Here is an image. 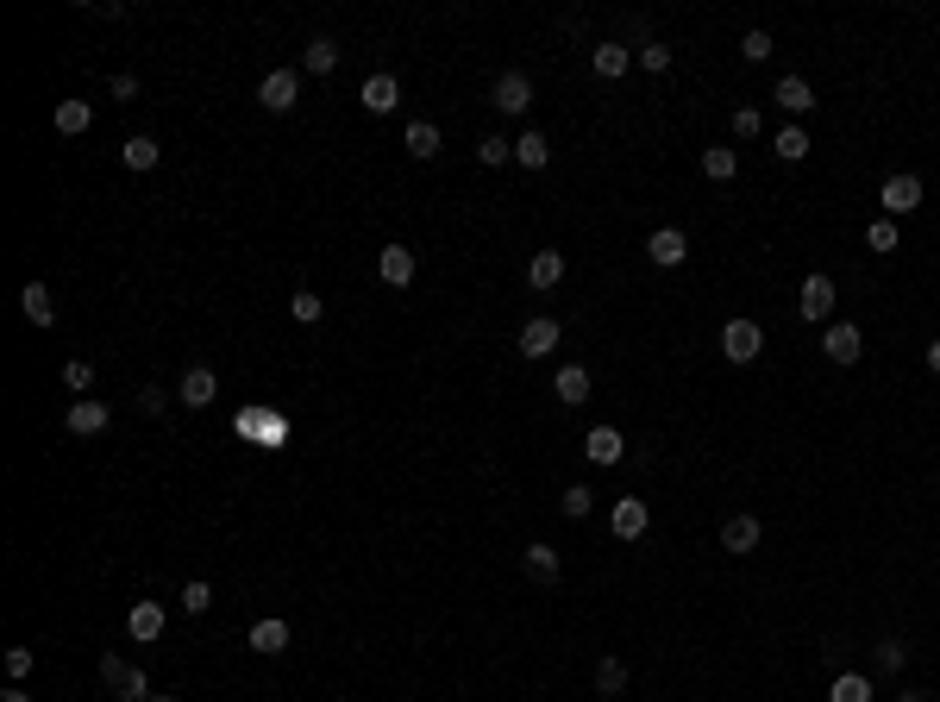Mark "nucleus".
Wrapping results in <instances>:
<instances>
[{"mask_svg":"<svg viewBox=\"0 0 940 702\" xmlns=\"http://www.w3.org/2000/svg\"><path fill=\"white\" fill-rule=\"evenodd\" d=\"M821 351H828V358L846 370V364H859V358H865V333H859L853 320H834L828 333H821Z\"/></svg>","mask_w":940,"mask_h":702,"instance_id":"nucleus-5","label":"nucleus"},{"mask_svg":"<svg viewBox=\"0 0 940 702\" xmlns=\"http://www.w3.org/2000/svg\"><path fill=\"white\" fill-rule=\"evenodd\" d=\"M828 702H872V677L865 671H840L828 684Z\"/></svg>","mask_w":940,"mask_h":702,"instance_id":"nucleus-26","label":"nucleus"},{"mask_svg":"<svg viewBox=\"0 0 940 702\" xmlns=\"http://www.w3.org/2000/svg\"><path fill=\"white\" fill-rule=\"evenodd\" d=\"M865 245H872V251H897V220H872Z\"/></svg>","mask_w":940,"mask_h":702,"instance_id":"nucleus-41","label":"nucleus"},{"mask_svg":"<svg viewBox=\"0 0 940 702\" xmlns=\"http://www.w3.org/2000/svg\"><path fill=\"white\" fill-rule=\"evenodd\" d=\"M771 151H778L784 163H803V157H809L815 145H809V132H803V126H796V120H790V126H784L778 138H771Z\"/></svg>","mask_w":940,"mask_h":702,"instance_id":"nucleus-31","label":"nucleus"},{"mask_svg":"<svg viewBox=\"0 0 940 702\" xmlns=\"http://www.w3.org/2000/svg\"><path fill=\"white\" fill-rule=\"evenodd\" d=\"M0 702H32V696L19 690V684H7V690H0Z\"/></svg>","mask_w":940,"mask_h":702,"instance_id":"nucleus-48","label":"nucleus"},{"mask_svg":"<svg viewBox=\"0 0 940 702\" xmlns=\"http://www.w3.org/2000/svg\"><path fill=\"white\" fill-rule=\"evenodd\" d=\"M546 157H552V145L539 132H521L514 138V163H527V170H546Z\"/></svg>","mask_w":940,"mask_h":702,"instance_id":"nucleus-33","label":"nucleus"},{"mask_svg":"<svg viewBox=\"0 0 940 702\" xmlns=\"http://www.w3.org/2000/svg\"><path fill=\"white\" fill-rule=\"evenodd\" d=\"M489 101H496L502 113H527V107H533V82L521 76V69H508V76H496V88H489Z\"/></svg>","mask_w":940,"mask_h":702,"instance_id":"nucleus-11","label":"nucleus"},{"mask_svg":"<svg viewBox=\"0 0 940 702\" xmlns=\"http://www.w3.org/2000/svg\"><path fill=\"white\" fill-rule=\"evenodd\" d=\"M796 308H803V320H828L834 314V276L815 270L809 283H803V301H796Z\"/></svg>","mask_w":940,"mask_h":702,"instance_id":"nucleus-15","label":"nucleus"},{"mask_svg":"<svg viewBox=\"0 0 940 702\" xmlns=\"http://www.w3.org/2000/svg\"><path fill=\"white\" fill-rule=\"evenodd\" d=\"M527 283L533 289H558L564 283V251H533L527 257Z\"/></svg>","mask_w":940,"mask_h":702,"instance_id":"nucleus-21","label":"nucleus"},{"mask_svg":"<svg viewBox=\"0 0 940 702\" xmlns=\"http://www.w3.org/2000/svg\"><path fill=\"white\" fill-rule=\"evenodd\" d=\"M7 677H13V684H26V677H32V646H7Z\"/></svg>","mask_w":940,"mask_h":702,"instance_id":"nucleus-42","label":"nucleus"},{"mask_svg":"<svg viewBox=\"0 0 940 702\" xmlns=\"http://www.w3.org/2000/svg\"><path fill=\"white\" fill-rule=\"evenodd\" d=\"M583 452H590V464H602V471H608V464H621V458H627V439H621L615 427H590Z\"/></svg>","mask_w":940,"mask_h":702,"instance_id":"nucleus-19","label":"nucleus"},{"mask_svg":"<svg viewBox=\"0 0 940 702\" xmlns=\"http://www.w3.org/2000/svg\"><path fill=\"white\" fill-rule=\"evenodd\" d=\"M621 690H627V659L602 652V659H596V696H621Z\"/></svg>","mask_w":940,"mask_h":702,"instance_id":"nucleus-27","label":"nucleus"},{"mask_svg":"<svg viewBox=\"0 0 940 702\" xmlns=\"http://www.w3.org/2000/svg\"><path fill=\"white\" fill-rule=\"evenodd\" d=\"M214 395H220V377H214L207 364H188V370H182V402H188V408H207Z\"/></svg>","mask_w":940,"mask_h":702,"instance_id":"nucleus-18","label":"nucleus"},{"mask_svg":"<svg viewBox=\"0 0 940 702\" xmlns=\"http://www.w3.org/2000/svg\"><path fill=\"white\" fill-rule=\"evenodd\" d=\"M182 608H188V615H207V608H214V583H207V577H195V583L182 590Z\"/></svg>","mask_w":940,"mask_h":702,"instance_id":"nucleus-39","label":"nucleus"},{"mask_svg":"<svg viewBox=\"0 0 940 702\" xmlns=\"http://www.w3.org/2000/svg\"><path fill=\"white\" fill-rule=\"evenodd\" d=\"M759 351H765L759 320H727V326H721V358H727V364H752Z\"/></svg>","mask_w":940,"mask_h":702,"instance_id":"nucleus-2","label":"nucleus"},{"mask_svg":"<svg viewBox=\"0 0 940 702\" xmlns=\"http://www.w3.org/2000/svg\"><path fill=\"white\" fill-rule=\"evenodd\" d=\"M734 170H740V151L734 145H709V151H702V176H709V182H734Z\"/></svg>","mask_w":940,"mask_h":702,"instance_id":"nucleus-25","label":"nucleus"},{"mask_svg":"<svg viewBox=\"0 0 940 702\" xmlns=\"http://www.w3.org/2000/svg\"><path fill=\"white\" fill-rule=\"evenodd\" d=\"M646 257H652L658 270H677V264H684V257H690V239H684V232H677V226H658L652 239H646Z\"/></svg>","mask_w":940,"mask_h":702,"instance_id":"nucleus-9","label":"nucleus"},{"mask_svg":"<svg viewBox=\"0 0 940 702\" xmlns=\"http://www.w3.org/2000/svg\"><path fill=\"white\" fill-rule=\"evenodd\" d=\"M289 646V621H276V615H264L251 627V652H282Z\"/></svg>","mask_w":940,"mask_h":702,"instance_id":"nucleus-30","label":"nucleus"},{"mask_svg":"<svg viewBox=\"0 0 940 702\" xmlns=\"http://www.w3.org/2000/svg\"><path fill=\"white\" fill-rule=\"evenodd\" d=\"M63 383L76 389V395H88V389H94V364H88V358H69V364H63Z\"/></svg>","mask_w":940,"mask_h":702,"instance_id":"nucleus-40","label":"nucleus"},{"mask_svg":"<svg viewBox=\"0 0 940 702\" xmlns=\"http://www.w3.org/2000/svg\"><path fill=\"white\" fill-rule=\"evenodd\" d=\"M771 101H778L790 120H803V113L815 107V88L803 82V76H778V88H771Z\"/></svg>","mask_w":940,"mask_h":702,"instance_id":"nucleus-14","label":"nucleus"},{"mask_svg":"<svg viewBox=\"0 0 940 702\" xmlns=\"http://www.w3.org/2000/svg\"><path fill=\"white\" fill-rule=\"evenodd\" d=\"M88 126H94V107H88V101H57V132L76 138V132H88Z\"/></svg>","mask_w":940,"mask_h":702,"instance_id":"nucleus-32","label":"nucleus"},{"mask_svg":"<svg viewBox=\"0 0 940 702\" xmlns=\"http://www.w3.org/2000/svg\"><path fill=\"white\" fill-rule=\"evenodd\" d=\"M19 314H26L32 326H51V320H57L51 289H44V283H26V289H19Z\"/></svg>","mask_w":940,"mask_h":702,"instance_id":"nucleus-23","label":"nucleus"},{"mask_svg":"<svg viewBox=\"0 0 940 702\" xmlns=\"http://www.w3.org/2000/svg\"><path fill=\"white\" fill-rule=\"evenodd\" d=\"M590 502H596V496H590V489H583V483H571V489H564V496H558L564 521H590Z\"/></svg>","mask_w":940,"mask_h":702,"instance_id":"nucleus-34","label":"nucleus"},{"mask_svg":"<svg viewBox=\"0 0 940 702\" xmlns=\"http://www.w3.org/2000/svg\"><path fill=\"white\" fill-rule=\"evenodd\" d=\"M740 57H746V63H765V57H771V32H746V38H740Z\"/></svg>","mask_w":940,"mask_h":702,"instance_id":"nucleus-43","label":"nucleus"},{"mask_svg":"<svg viewBox=\"0 0 940 702\" xmlns=\"http://www.w3.org/2000/svg\"><path fill=\"white\" fill-rule=\"evenodd\" d=\"M151 702H182V696H151Z\"/></svg>","mask_w":940,"mask_h":702,"instance_id":"nucleus-50","label":"nucleus"},{"mask_svg":"<svg viewBox=\"0 0 940 702\" xmlns=\"http://www.w3.org/2000/svg\"><path fill=\"white\" fill-rule=\"evenodd\" d=\"M922 358H928V370H934V377H940V339H934V345L922 351Z\"/></svg>","mask_w":940,"mask_h":702,"instance_id":"nucleus-47","label":"nucleus"},{"mask_svg":"<svg viewBox=\"0 0 940 702\" xmlns=\"http://www.w3.org/2000/svg\"><path fill=\"white\" fill-rule=\"evenodd\" d=\"M590 69H596L602 82H621L627 69H633V51H627V44H615V38H608V44H596V51H590Z\"/></svg>","mask_w":940,"mask_h":702,"instance_id":"nucleus-17","label":"nucleus"},{"mask_svg":"<svg viewBox=\"0 0 940 702\" xmlns=\"http://www.w3.org/2000/svg\"><path fill=\"white\" fill-rule=\"evenodd\" d=\"M376 276H383L389 289H408L414 283V251L408 245H383L376 251Z\"/></svg>","mask_w":940,"mask_h":702,"instance_id":"nucleus-12","label":"nucleus"},{"mask_svg":"<svg viewBox=\"0 0 940 702\" xmlns=\"http://www.w3.org/2000/svg\"><path fill=\"white\" fill-rule=\"evenodd\" d=\"M558 339H564V326H558L552 314H533V320L521 326V339H514V345H521V358L539 364V358H552V351H558Z\"/></svg>","mask_w":940,"mask_h":702,"instance_id":"nucleus-4","label":"nucleus"},{"mask_svg":"<svg viewBox=\"0 0 940 702\" xmlns=\"http://www.w3.org/2000/svg\"><path fill=\"white\" fill-rule=\"evenodd\" d=\"M508 157H514V145H508V138H496V132H489L483 145H477V163H483V170H502Z\"/></svg>","mask_w":940,"mask_h":702,"instance_id":"nucleus-36","label":"nucleus"},{"mask_svg":"<svg viewBox=\"0 0 940 702\" xmlns=\"http://www.w3.org/2000/svg\"><path fill=\"white\" fill-rule=\"evenodd\" d=\"M157 157H163V151H157V138H145V132L120 145V163H126V170H157Z\"/></svg>","mask_w":940,"mask_h":702,"instance_id":"nucleus-29","label":"nucleus"},{"mask_svg":"<svg viewBox=\"0 0 940 702\" xmlns=\"http://www.w3.org/2000/svg\"><path fill=\"white\" fill-rule=\"evenodd\" d=\"M107 420H113V414H107V402H88V395H82V402H69V414H63V427L88 439V433H107Z\"/></svg>","mask_w":940,"mask_h":702,"instance_id":"nucleus-16","label":"nucleus"},{"mask_svg":"<svg viewBox=\"0 0 940 702\" xmlns=\"http://www.w3.org/2000/svg\"><path fill=\"white\" fill-rule=\"evenodd\" d=\"M759 540H765L759 514H727L721 521V552H759Z\"/></svg>","mask_w":940,"mask_h":702,"instance_id":"nucleus-8","label":"nucleus"},{"mask_svg":"<svg viewBox=\"0 0 940 702\" xmlns=\"http://www.w3.org/2000/svg\"><path fill=\"white\" fill-rule=\"evenodd\" d=\"M897 702H928V696H915V690H909V696H897Z\"/></svg>","mask_w":940,"mask_h":702,"instance_id":"nucleus-49","label":"nucleus"},{"mask_svg":"<svg viewBox=\"0 0 940 702\" xmlns=\"http://www.w3.org/2000/svg\"><path fill=\"white\" fill-rule=\"evenodd\" d=\"M552 395H558L564 408L590 402V364H558V377H552Z\"/></svg>","mask_w":940,"mask_h":702,"instance_id":"nucleus-13","label":"nucleus"},{"mask_svg":"<svg viewBox=\"0 0 940 702\" xmlns=\"http://www.w3.org/2000/svg\"><path fill=\"white\" fill-rule=\"evenodd\" d=\"M289 314H295V320H301V326H314V320H320V314H326V301H320V295H314V289H295V301H289Z\"/></svg>","mask_w":940,"mask_h":702,"instance_id":"nucleus-37","label":"nucleus"},{"mask_svg":"<svg viewBox=\"0 0 940 702\" xmlns=\"http://www.w3.org/2000/svg\"><path fill=\"white\" fill-rule=\"evenodd\" d=\"M903 659H909L903 640H878V646H872V665H878V671H903Z\"/></svg>","mask_w":940,"mask_h":702,"instance_id":"nucleus-38","label":"nucleus"},{"mask_svg":"<svg viewBox=\"0 0 940 702\" xmlns=\"http://www.w3.org/2000/svg\"><path fill=\"white\" fill-rule=\"evenodd\" d=\"M113 95L132 101V95H138V76H126V69H120V76H113Z\"/></svg>","mask_w":940,"mask_h":702,"instance_id":"nucleus-46","label":"nucleus"},{"mask_svg":"<svg viewBox=\"0 0 940 702\" xmlns=\"http://www.w3.org/2000/svg\"><path fill=\"white\" fill-rule=\"evenodd\" d=\"M734 138H759V107H734Z\"/></svg>","mask_w":940,"mask_h":702,"instance_id":"nucleus-44","label":"nucleus"},{"mask_svg":"<svg viewBox=\"0 0 940 702\" xmlns=\"http://www.w3.org/2000/svg\"><path fill=\"white\" fill-rule=\"evenodd\" d=\"M640 69H646V76H665V69H671V44L646 38V44H640Z\"/></svg>","mask_w":940,"mask_h":702,"instance_id":"nucleus-35","label":"nucleus"},{"mask_svg":"<svg viewBox=\"0 0 940 702\" xmlns=\"http://www.w3.org/2000/svg\"><path fill=\"white\" fill-rule=\"evenodd\" d=\"M101 684L120 696V702H151V677L138 671V665H126L120 652H107V659H101Z\"/></svg>","mask_w":940,"mask_h":702,"instance_id":"nucleus-1","label":"nucleus"},{"mask_svg":"<svg viewBox=\"0 0 940 702\" xmlns=\"http://www.w3.org/2000/svg\"><path fill=\"white\" fill-rule=\"evenodd\" d=\"M301 69H308V76H333V69H339V44H333V38H308Z\"/></svg>","mask_w":940,"mask_h":702,"instance_id":"nucleus-24","label":"nucleus"},{"mask_svg":"<svg viewBox=\"0 0 940 702\" xmlns=\"http://www.w3.org/2000/svg\"><path fill=\"white\" fill-rule=\"evenodd\" d=\"M402 145H408V157H439V126L433 120H408Z\"/></svg>","mask_w":940,"mask_h":702,"instance_id":"nucleus-28","label":"nucleus"},{"mask_svg":"<svg viewBox=\"0 0 940 702\" xmlns=\"http://www.w3.org/2000/svg\"><path fill=\"white\" fill-rule=\"evenodd\" d=\"M608 527H615V540H646V527H652V508L640 496H621L615 508H608Z\"/></svg>","mask_w":940,"mask_h":702,"instance_id":"nucleus-6","label":"nucleus"},{"mask_svg":"<svg viewBox=\"0 0 940 702\" xmlns=\"http://www.w3.org/2000/svg\"><path fill=\"white\" fill-rule=\"evenodd\" d=\"M521 571H527L533 583H558V571H564V565H558V546H546V540H533V546L521 552Z\"/></svg>","mask_w":940,"mask_h":702,"instance_id":"nucleus-20","label":"nucleus"},{"mask_svg":"<svg viewBox=\"0 0 940 702\" xmlns=\"http://www.w3.org/2000/svg\"><path fill=\"white\" fill-rule=\"evenodd\" d=\"M138 408H145V414H163V408H170V395L151 383V389H138Z\"/></svg>","mask_w":940,"mask_h":702,"instance_id":"nucleus-45","label":"nucleus"},{"mask_svg":"<svg viewBox=\"0 0 940 702\" xmlns=\"http://www.w3.org/2000/svg\"><path fill=\"white\" fill-rule=\"evenodd\" d=\"M163 621H170V615H163V602H132V608H126V634H132L138 646L163 640Z\"/></svg>","mask_w":940,"mask_h":702,"instance_id":"nucleus-10","label":"nucleus"},{"mask_svg":"<svg viewBox=\"0 0 940 702\" xmlns=\"http://www.w3.org/2000/svg\"><path fill=\"white\" fill-rule=\"evenodd\" d=\"M358 101H364L370 113H395V107H402V82H395V76H370Z\"/></svg>","mask_w":940,"mask_h":702,"instance_id":"nucleus-22","label":"nucleus"},{"mask_svg":"<svg viewBox=\"0 0 940 702\" xmlns=\"http://www.w3.org/2000/svg\"><path fill=\"white\" fill-rule=\"evenodd\" d=\"M878 201H884V220H897V214H915V207H922V176H909V170L884 176Z\"/></svg>","mask_w":940,"mask_h":702,"instance_id":"nucleus-3","label":"nucleus"},{"mask_svg":"<svg viewBox=\"0 0 940 702\" xmlns=\"http://www.w3.org/2000/svg\"><path fill=\"white\" fill-rule=\"evenodd\" d=\"M257 101H264L270 113H289L301 101V76H295V69H270V76L257 82Z\"/></svg>","mask_w":940,"mask_h":702,"instance_id":"nucleus-7","label":"nucleus"}]
</instances>
